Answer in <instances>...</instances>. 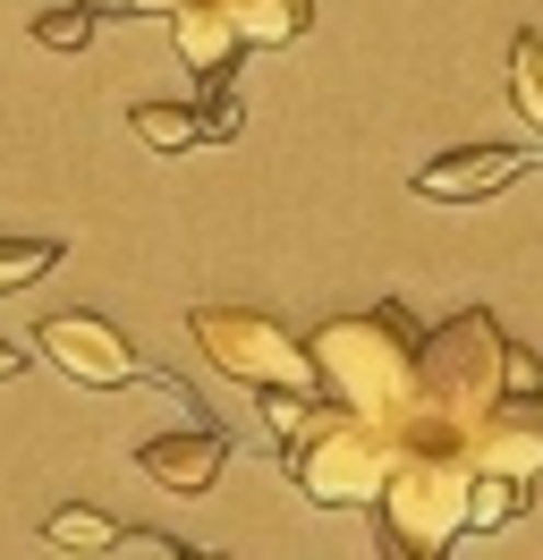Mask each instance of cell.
Masks as SVG:
<instances>
[{
  "instance_id": "obj_1",
  "label": "cell",
  "mask_w": 543,
  "mask_h": 560,
  "mask_svg": "<svg viewBox=\"0 0 543 560\" xmlns=\"http://www.w3.org/2000/svg\"><path fill=\"white\" fill-rule=\"evenodd\" d=\"M264 424L289 442V485L323 510H373V492L400 458V433L391 424L339 408L332 390H264Z\"/></svg>"
},
{
  "instance_id": "obj_2",
  "label": "cell",
  "mask_w": 543,
  "mask_h": 560,
  "mask_svg": "<svg viewBox=\"0 0 543 560\" xmlns=\"http://www.w3.org/2000/svg\"><path fill=\"white\" fill-rule=\"evenodd\" d=\"M501 399H509V331L484 306L450 315L441 331H416V408L400 424V451L407 442H467Z\"/></svg>"
},
{
  "instance_id": "obj_3",
  "label": "cell",
  "mask_w": 543,
  "mask_h": 560,
  "mask_svg": "<svg viewBox=\"0 0 543 560\" xmlns=\"http://www.w3.org/2000/svg\"><path fill=\"white\" fill-rule=\"evenodd\" d=\"M305 349H314V383L332 390L339 408L391 424V433L407 424V408H416V315L400 298H382L373 315L323 323Z\"/></svg>"
},
{
  "instance_id": "obj_4",
  "label": "cell",
  "mask_w": 543,
  "mask_h": 560,
  "mask_svg": "<svg viewBox=\"0 0 543 560\" xmlns=\"http://www.w3.org/2000/svg\"><path fill=\"white\" fill-rule=\"evenodd\" d=\"M467 492H475L467 442H407V451L391 458L382 492H373V526H382L391 552L434 560L467 535Z\"/></svg>"
},
{
  "instance_id": "obj_5",
  "label": "cell",
  "mask_w": 543,
  "mask_h": 560,
  "mask_svg": "<svg viewBox=\"0 0 543 560\" xmlns=\"http://www.w3.org/2000/svg\"><path fill=\"white\" fill-rule=\"evenodd\" d=\"M187 331H196V349L246 390H323L314 383V349H305L298 331H280L272 315H255V306H196Z\"/></svg>"
},
{
  "instance_id": "obj_6",
  "label": "cell",
  "mask_w": 543,
  "mask_h": 560,
  "mask_svg": "<svg viewBox=\"0 0 543 560\" xmlns=\"http://www.w3.org/2000/svg\"><path fill=\"white\" fill-rule=\"evenodd\" d=\"M34 349L51 357L68 383H85V390H119V383H136V374H145V357H136L102 315H85V306L43 315V323H34Z\"/></svg>"
},
{
  "instance_id": "obj_7",
  "label": "cell",
  "mask_w": 543,
  "mask_h": 560,
  "mask_svg": "<svg viewBox=\"0 0 543 560\" xmlns=\"http://www.w3.org/2000/svg\"><path fill=\"white\" fill-rule=\"evenodd\" d=\"M221 458H230V442H221L212 424H187V433H153V442H136V467H145L162 492H212V485H221Z\"/></svg>"
},
{
  "instance_id": "obj_8",
  "label": "cell",
  "mask_w": 543,
  "mask_h": 560,
  "mask_svg": "<svg viewBox=\"0 0 543 560\" xmlns=\"http://www.w3.org/2000/svg\"><path fill=\"white\" fill-rule=\"evenodd\" d=\"M170 35H178V60H187L204 85H221V77L238 69V51H246L230 0H178V9H170Z\"/></svg>"
},
{
  "instance_id": "obj_9",
  "label": "cell",
  "mask_w": 543,
  "mask_h": 560,
  "mask_svg": "<svg viewBox=\"0 0 543 560\" xmlns=\"http://www.w3.org/2000/svg\"><path fill=\"white\" fill-rule=\"evenodd\" d=\"M527 171L509 144H467V153H441V162H425L416 171V196L425 205H475V196H493V187H509V178Z\"/></svg>"
},
{
  "instance_id": "obj_10",
  "label": "cell",
  "mask_w": 543,
  "mask_h": 560,
  "mask_svg": "<svg viewBox=\"0 0 543 560\" xmlns=\"http://www.w3.org/2000/svg\"><path fill=\"white\" fill-rule=\"evenodd\" d=\"M230 18L246 35V51H280V43H298L314 26V0H230Z\"/></svg>"
},
{
  "instance_id": "obj_11",
  "label": "cell",
  "mask_w": 543,
  "mask_h": 560,
  "mask_svg": "<svg viewBox=\"0 0 543 560\" xmlns=\"http://www.w3.org/2000/svg\"><path fill=\"white\" fill-rule=\"evenodd\" d=\"M527 492L518 476H493V467H475V492H467V535H501L509 518H527Z\"/></svg>"
},
{
  "instance_id": "obj_12",
  "label": "cell",
  "mask_w": 543,
  "mask_h": 560,
  "mask_svg": "<svg viewBox=\"0 0 543 560\" xmlns=\"http://www.w3.org/2000/svg\"><path fill=\"white\" fill-rule=\"evenodd\" d=\"M509 110L543 137V35H535V26L509 35Z\"/></svg>"
},
{
  "instance_id": "obj_13",
  "label": "cell",
  "mask_w": 543,
  "mask_h": 560,
  "mask_svg": "<svg viewBox=\"0 0 543 560\" xmlns=\"http://www.w3.org/2000/svg\"><path fill=\"white\" fill-rule=\"evenodd\" d=\"M128 119H136V137L153 144V153H187V144H204V110H187V103H136Z\"/></svg>"
},
{
  "instance_id": "obj_14",
  "label": "cell",
  "mask_w": 543,
  "mask_h": 560,
  "mask_svg": "<svg viewBox=\"0 0 543 560\" xmlns=\"http://www.w3.org/2000/svg\"><path fill=\"white\" fill-rule=\"evenodd\" d=\"M60 552H111L119 544V518H102V510H85V501H68V510H51V526H43Z\"/></svg>"
},
{
  "instance_id": "obj_15",
  "label": "cell",
  "mask_w": 543,
  "mask_h": 560,
  "mask_svg": "<svg viewBox=\"0 0 543 560\" xmlns=\"http://www.w3.org/2000/svg\"><path fill=\"white\" fill-rule=\"evenodd\" d=\"M34 43H43V51H85V43H94V9H85V0H51V9L34 18Z\"/></svg>"
},
{
  "instance_id": "obj_16",
  "label": "cell",
  "mask_w": 543,
  "mask_h": 560,
  "mask_svg": "<svg viewBox=\"0 0 543 560\" xmlns=\"http://www.w3.org/2000/svg\"><path fill=\"white\" fill-rule=\"evenodd\" d=\"M60 264V238H0V289H34Z\"/></svg>"
},
{
  "instance_id": "obj_17",
  "label": "cell",
  "mask_w": 543,
  "mask_h": 560,
  "mask_svg": "<svg viewBox=\"0 0 543 560\" xmlns=\"http://www.w3.org/2000/svg\"><path fill=\"white\" fill-rule=\"evenodd\" d=\"M204 137H212V144L238 137V94H230V77H221V85H212V103H204Z\"/></svg>"
},
{
  "instance_id": "obj_18",
  "label": "cell",
  "mask_w": 543,
  "mask_h": 560,
  "mask_svg": "<svg viewBox=\"0 0 543 560\" xmlns=\"http://www.w3.org/2000/svg\"><path fill=\"white\" fill-rule=\"evenodd\" d=\"M111 552H145V560H187V544H170V535H119V544H111Z\"/></svg>"
},
{
  "instance_id": "obj_19",
  "label": "cell",
  "mask_w": 543,
  "mask_h": 560,
  "mask_svg": "<svg viewBox=\"0 0 543 560\" xmlns=\"http://www.w3.org/2000/svg\"><path fill=\"white\" fill-rule=\"evenodd\" d=\"M111 9H128V18H170L178 0H111Z\"/></svg>"
},
{
  "instance_id": "obj_20",
  "label": "cell",
  "mask_w": 543,
  "mask_h": 560,
  "mask_svg": "<svg viewBox=\"0 0 543 560\" xmlns=\"http://www.w3.org/2000/svg\"><path fill=\"white\" fill-rule=\"evenodd\" d=\"M9 374H26V349H9V340H0V383H9Z\"/></svg>"
},
{
  "instance_id": "obj_21",
  "label": "cell",
  "mask_w": 543,
  "mask_h": 560,
  "mask_svg": "<svg viewBox=\"0 0 543 560\" xmlns=\"http://www.w3.org/2000/svg\"><path fill=\"white\" fill-rule=\"evenodd\" d=\"M535 408H543V390H535Z\"/></svg>"
}]
</instances>
